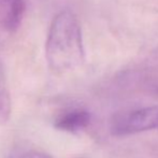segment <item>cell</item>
<instances>
[{
	"mask_svg": "<svg viewBox=\"0 0 158 158\" xmlns=\"http://www.w3.org/2000/svg\"><path fill=\"white\" fill-rule=\"evenodd\" d=\"M45 58L55 73H64L84 60L81 26L70 11L58 13L52 21L45 42Z\"/></svg>",
	"mask_w": 158,
	"mask_h": 158,
	"instance_id": "obj_1",
	"label": "cell"
},
{
	"mask_svg": "<svg viewBox=\"0 0 158 158\" xmlns=\"http://www.w3.org/2000/svg\"><path fill=\"white\" fill-rule=\"evenodd\" d=\"M158 127V106H148L115 115L111 131L115 135H127L152 130Z\"/></svg>",
	"mask_w": 158,
	"mask_h": 158,
	"instance_id": "obj_2",
	"label": "cell"
},
{
	"mask_svg": "<svg viewBox=\"0 0 158 158\" xmlns=\"http://www.w3.org/2000/svg\"><path fill=\"white\" fill-rule=\"evenodd\" d=\"M25 13V0H0V21L6 30L19 29Z\"/></svg>",
	"mask_w": 158,
	"mask_h": 158,
	"instance_id": "obj_3",
	"label": "cell"
},
{
	"mask_svg": "<svg viewBox=\"0 0 158 158\" xmlns=\"http://www.w3.org/2000/svg\"><path fill=\"white\" fill-rule=\"evenodd\" d=\"M92 115L85 110H72L64 113L55 122V127L67 132H77L90 124Z\"/></svg>",
	"mask_w": 158,
	"mask_h": 158,
	"instance_id": "obj_4",
	"label": "cell"
},
{
	"mask_svg": "<svg viewBox=\"0 0 158 158\" xmlns=\"http://www.w3.org/2000/svg\"><path fill=\"white\" fill-rule=\"evenodd\" d=\"M11 112H12V102L10 94L3 81L0 79V125H3L10 119Z\"/></svg>",
	"mask_w": 158,
	"mask_h": 158,
	"instance_id": "obj_5",
	"label": "cell"
},
{
	"mask_svg": "<svg viewBox=\"0 0 158 158\" xmlns=\"http://www.w3.org/2000/svg\"><path fill=\"white\" fill-rule=\"evenodd\" d=\"M23 158H52L50 155L45 154V153L42 152H29L26 155H24Z\"/></svg>",
	"mask_w": 158,
	"mask_h": 158,
	"instance_id": "obj_6",
	"label": "cell"
}]
</instances>
